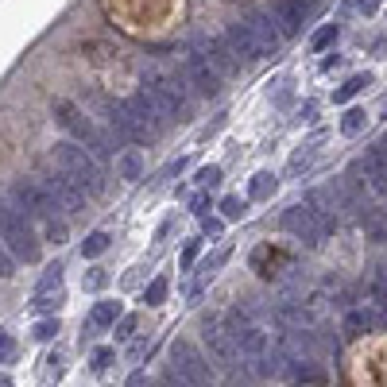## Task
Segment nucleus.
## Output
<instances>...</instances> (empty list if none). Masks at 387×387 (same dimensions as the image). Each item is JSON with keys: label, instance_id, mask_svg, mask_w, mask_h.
Here are the masks:
<instances>
[{"label": "nucleus", "instance_id": "nucleus-1", "mask_svg": "<svg viewBox=\"0 0 387 387\" xmlns=\"http://www.w3.org/2000/svg\"><path fill=\"white\" fill-rule=\"evenodd\" d=\"M54 120H59V125L70 132L74 144H81L89 155H93V159H109V155L117 151V139H112L109 132L97 128L74 101H54Z\"/></svg>", "mask_w": 387, "mask_h": 387}, {"label": "nucleus", "instance_id": "nucleus-2", "mask_svg": "<svg viewBox=\"0 0 387 387\" xmlns=\"http://www.w3.org/2000/svg\"><path fill=\"white\" fill-rule=\"evenodd\" d=\"M54 163H59V171H66V175H70L86 194H105V171H101V163H97L81 144H74V139L54 144Z\"/></svg>", "mask_w": 387, "mask_h": 387}, {"label": "nucleus", "instance_id": "nucleus-3", "mask_svg": "<svg viewBox=\"0 0 387 387\" xmlns=\"http://www.w3.org/2000/svg\"><path fill=\"white\" fill-rule=\"evenodd\" d=\"M190 81L183 74H171V70H159V66H144V89L163 105L167 117H178L183 120L190 112Z\"/></svg>", "mask_w": 387, "mask_h": 387}, {"label": "nucleus", "instance_id": "nucleus-4", "mask_svg": "<svg viewBox=\"0 0 387 387\" xmlns=\"http://www.w3.org/2000/svg\"><path fill=\"white\" fill-rule=\"evenodd\" d=\"M0 241H4V248L12 252L16 260L39 263V252L43 248H39V236H35V229H31V221L4 202H0Z\"/></svg>", "mask_w": 387, "mask_h": 387}, {"label": "nucleus", "instance_id": "nucleus-5", "mask_svg": "<svg viewBox=\"0 0 387 387\" xmlns=\"http://www.w3.org/2000/svg\"><path fill=\"white\" fill-rule=\"evenodd\" d=\"M8 205H12L16 213H23L28 221H51L54 213H59L54 197L47 194V186L35 183V178H20V183H12V190H8Z\"/></svg>", "mask_w": 387, "mask_h": 387}, {"label": "nucleus", "instance_id": "nucleus-6", "mask_svg": "<svg viewBox=\"0 0 387 387\" xmlns=\"http://www.w3.org/2000/svg\"><path fill=\"white\" fill-rule=\"evenodd\" d=\"M283 229L294 236V241L306 244V248H318V244H322V236L333 229V217L310 209V205H291V209L283 213Z\"/></svg>", "mask_w": 387, "mask_h": 387}, {"label": "nucleus", "instance_id": "nucleus-7", "mask_svg": "<svg viewBox=\"0 0 387 387\" xmlns=\"http://www.w3.org/2000/svg\"><path fill=\"white\" fill-rule=\"evenodd\" d=\"M225 329H229V337L236 341V349L244 352V357H260L263 349H267V333H263V325L252 318V310H244V306H233L225 314Z\"/></svg>", "mask_w": 387, "mask_h": 387}, {"label": "nucleus", "instance_id": "nucleus-8", "mask_svg": "<svg viewBox=\"0 0 387 387\" xmlns=\"http://www.w3.org/2000/svg\"><path fill=\"white\" fill-rule=\"evenodd\" d=\"M171 368H175V372H183L194 387H213L209 360H205L190 341H175V345H171Z\"/></svg>", "mask_w": 387, "mask_h": 387}, {"label": "nucleus", "instance_id": "nucleus-9", "mask_svg": "<svg viewBox=\"0 0 387 387\" xmlns=\"http://www.w3.org/2000/svg\"><path fill=\"white\" fill-rule=\"evenodd\" d=\"M125 105L132 109V117H136V125L147 132V139H155V136H163V132H167L171 117H167V112H163V105L155 101V97L147 93V89H139V93H132Z\"/></svg>", "mask_w": 387, "mask_h": 387}, {"label": "nucleus", "instance_id": "nucleus-10", "mask_svg": "<svg viewBox=\"0 0 387 387\" xmlns=\"http://www.w3.org/2000/svg\"><path fill=\"white\" fill-rule=\"evenodd\" d=\"M202 341H205V349L217 357V364H225V368H233L236 360H241V349H236V341L229 337V329L217 322L213 314H205L202 318Z\"/></svg>", "mask_w": 387, "mask_h": 387}, {"label": "nucleus", "instance_id": "nucleus-11", "mask_svg": "<svg viewBox=\"0 0 387 387\" xmlns=\"http://www.w3.org/2000/svg\"><path fill=\"white\" fill-rule=\"evenodd\" d=\"M43 186H47V194L54 197V205H59L62 213H70V217H74V213L86 209V190H81V186L74 183L66 171H54V175H47Z\"/></svg>", "mask_w": 387, "mask_h": 387}, {"label": "nucleus", "instance_id": "nucleus-12", "mask_svg": "<svg viewBox=\"0 0 387 387\" xmlns=\"http://www.w3.org/2000/svg\"><path fill=\"white\" fill-rule=\"evenodd\" d=\"M186 81L197 89L202 97H217L221 93V74L209 66V59L202 54V47H190V54H186Z\"/></svg>", "mask_w": 387, "mask_h": 387}, {"label": "nucleus", "instance_id": "nucleus-13", "mask_svg": "<svg viewBox=\"0 0 387 387\" xmlns=\"http://www.w3.org/2000/svg\"><path fill=\"white\" fill-rule=\"evenodd\" d=\"M310 12H314V0H279V4H271V20H275L279 35H299L302 28H306Z\"/></svg>", "mask_w": 387, "mask_h": 387}, {"label": "nucleus", "instance_id": "nucleus-14", "mask_svg": "<svg viewBox=\"0 0 387 387\" xmlns=\"http://www.w3.org/2000/svg\"><path fill=\"white\" fill-rule=\"evenodd\" d=\"M244 28H248L252 43H256L260 59H271V54L283 47V35H279V28H275V20H271V12H252L248 20H244Z\"/></svg>", "mask_w": 387, "mask_h": 387}, {"label": "nucleus", "instance_id": "nucleus-15", "mask_svg": "<svg viewBox=\"0 0 387 387\" xmlns=\"http://www.w3.org/2000/svg\"><path fill=\"white\" fill-rule=\"evenodd\" d=\"M197 47H202V54L209 59V66L221 74V78H225V74H236V70H241V62H236L233 51H229L225 39H197Z\"/></svg>", "mask_w": 387, "mask_h": 387}, {"label": "nucleus", "instance_id": "nucleus-16", "mask_svg": "<svg viewBox=\"0 0 387 387\" xmlns=\"http://www.w3.org/2000/svg\"><path fill=\"white\" fill-rule=\"evenodd\" d=\"M225 43H229V51L236 54V62H256V59H260V51H256V43H252V35H248V28H244V20L229 23Z\"/></svg>", "mask_w": 387, "mask_h": 387}, {"label": "nucleus", "instance_id": "nucleus-17", "mask_svg": "<svg viewBox=\"0 0 387 387\" xmlns=\"http://www.w3.org/2000/svg\"><path fill=\"white\" fill-rule=\"evenodd\" d=\"M376 322H380V310L376 306H352L349 314H345V322H341V333L345 337H360V333H368Z\"/></svg>", "mask_w": 387, "mask_h": 387}, {"label": "nucleus", "instance_id": "nucleus-18", "mask_svg": "<svg viewBox=\"0 0 387 387\" xmlns=\"http://www.w3.org/2000/svg\"><path fill=\"white\" fill-rule=\"evenodd\" d=\"M372 74H352V78H345V86H337L333 89V105H345V101H352L357 93H364L368 86H372Z\"/></svg>", "mask_w": 387, "mask_h": 387}, {"label": "nucleus", "instance_id": "nucleus-19", "mask_svg": "<svg viewBox=\"0 0 387 387\" xmlns=\"http://www.w3.org/2000/svg\"><path fill=\"white\" fill-rule=\"evenodd\" d=\"M275 175H271V171H256V175H252V183H248V197L252 202H267L271 194H275Z\"/></svg>", "mask_w": 387, "mask_h": 387}, {"label": "nucleus", "instance_id": "nucleus-20", "mask_svg": "<svg viewBox=\"0 0 387 387\" xmlns=\"http://www.w3.org/2000/svg\"><path fill=\"white\" fill-rule=\"evenodd\" d=\"M117 318H120V302L105 299V302H97V306H93V314H89V325L109 329V325H117Z\"/></svg>", "mask_w": 387, "mask_h": 387}, {"label": "nucleus", "instance_id": "nucleus-21", "mask_svg": "<svg viewBox=\"0 0 387 387\" xmlns=\"http://www.w3.org/2000/svg\"><path fill=\"white\" fill-rule=\"evenodd\" d=\"M105 248H109V233H101V229H97V233H89L86 241H81V256H86V260L101 256Z\"/></svg>", "mask_w": 387, "mask_h": 387}, {"label": "nucleus", "instance_id": "nucleus-22", "mask_svg": "<svg viewBox=\"0 0 387 387\" xmlns=\"http://www.w3.org/2000/svg\"><path fill=\"white\" fill-rule=\"evenodd\" d=\"M244 213H248V202H244V197H236V194L221 197V217L225 221H241Z\"/></svg>", "mask_w": 387, "mask_h": 387}, {"label": "nucleus", "instance_id": "nucleus-23", "mask_svg": "<svg viewBox=\"0 0 387 387\" xmlns=\"http://www.w3.org/2000/svg\"><path fill=\"white\" fill-rule=\"evenodd\" d=\"M139 175H144V155L125 151L120 155V178H139Z\"/></svg>", "mask_w": 387, "mask_h": 387}, {"label": "nucleus", "instance_id": "nucleus-24", "mask_svg": "<svg viewBox=\"0 0 387 387\" xmlns=\"http://www.w3.org/2000/svg\"><path fill=\"white\" fill-rule=\"evenodd\" d=\"M364 120H368V112H364V109H349V112L341 117V132H345V136H360Z\"/></svg>", "mask_w": 387, "mask_h": 387}, {"label": "nucleus", "instance_id": "nucleus-25", "mask_svg": "<svg viewBox=\"0 0 387 387\" xmlns=\"http://www.w3.org/2000/svg\"><path fill=\"white\" fill-rule=\"evenodd\" d=\"M337 39V23H325V28L314 31V39H310V51H325V47H333Z\"/></svg>", "mask_w": 387, "mask_h": 387}, {"label": "nucleus", "instance_id": "nucleus-26", "mask_svg": "<svg viewBox=\"0 0 387 387\" xmlns=\"http://www.w3.org/2000/svg\"><path fill=\"white\" fill-rule=\"evenodd\" d=\"M163 299H167V279H151V287H147V291H144V302H147V306H159V302Z\"/></svg>", "mask_w": 387, "mask_h": 387}, {"label": "nucleus", "instance_id": "nucleus-27", "mask_svg": "<svg viewBox=\"0 0 387 387\" xmlns=\"http://www.w3.org/2000/svg\"><path fill=\"white\" fill-rule=\"evenodd\" d=\"M62 287V263H54V267H47V275L39 279V291L35 294H43V291H59Z\"/></svg>", "mask_w": 387, "mask_h": 387}, {"label": "nucleus", "instance_id": "nucleus-28", "mask_svg": "<svg viewBox=\"0 0 387 387\" xmlns=\"http://www.w3.org/2000/svg\"><path fill=\"white\" fill-rule=\"evenodd\" d=\"M54 337H59V318H47L35 325V341H54Z\"/></svg>", "mask_w": 387, "mask_h": 387}, {"label": "nucleus", "instance_id": "nucleus-29", "mask_svg": "<svg viewBox=\"0 0 387 387\" xmlns=\"http://www.w3.org/2000/svg\"><path fill=\"white\" fill-rule=\"evenodd\" d=\"M16 275V256L4 248V241H0V279H12Z\"/></svg>", "mask_w": 387, "mask_h": 387}, {"label": "nucleus", "instance_id": "nucleus-30", "mask_svg": "<svg viewBox=\"0 0 387 387\" xmlns=\"http://www.w3.org/2000/svg\"><path fill=\"white\" fill-rule=\"evenodd\" d=\"M59 302H62V291H43V294H35V302H31V306H35V310H54V306H59Z\"/></svg>", "mask_w": 387, "mask_h": 387}, {"label": "nucleus", "instance_id": "nucleus-31", "mask_svg": "<svg viewBox=\"0 0 387 387\" xmlns=\"http://www.w3.org/2000/svg\"><path fill=\"white\" fill-rule=\"evenodd\" d=\"M47 241L51 244H66V221H47Z\"/></svg>", "mask_w": 387, "mask_h": 387}, {"label": "nucleus", "instance_id": "nucleus-32", "mask_svg": "<svg viewBox=\"0 0 387 387\" xmlns=\"http://www.w3.org/2000/svg\"><path fill=\"white\" fill-rule=\"evenodd\" d=\"M105 283H109V271H101V267H93L86 275V291H101Z\"/></svg>", "mask_w": 387, "mask_h": 387}, {"label": "nucleus", "instance_id": "nucleus-33", "mask_svg": "<svg viewBox=\"0 0 387 387\" xmlns=\"http://www.w3.org/2000/svg\"><path fill=\"white\" fill-rule=\"evenodd\" d=\"M136 333V318H117V341H128V337Z\"/></svg>", "mask_w": 387, "mask_h": 387}, {"label": "nucleus", "instance_id": "nucleus-34", "mask_svg": "<svg viewBox=\"0 0 387 387\" xmlns=\"http://www.w3.org/2000/svg\"><path fill=\"white\" fill-rule=\"evenodd\" d=\"M310 159H314V147H306V151H294L291 171H294V175H299V171H306V167H310Z\"/></svg>", "mask_w": 387, "mask_h": 387}, {"label": "nucleus", "instance_id": "nucleus-35", "mask_svg": "<svg viewBox=\"0 0 387 387\" xmlns=\"http://www.w3.org/2000/svg\"><path fill=\"white\" fill-rule=\"evenodd\" d=\"M197 183H202V186H217L221 183V167H202V171H197Z\"/></svg>", "mask_w": 387, "mask_h": 387}, {"label": "nucleus", "instance_id": "nucleus-36", "mask_svg": "<svg viewBox=\"0 0 387 387\" xmlns=\"http://www.w3.org/2000/svg\"><path fill=\"white\" fill-rule=\"evenodd\" d=\"M163 387H194V383L186 380L183 372H175V368H167V376H163Z\"/></svg>", "mask_w": 387, "mask_h": 387}, {"label": "nucleus", "instance_id": "nucleus-37", "mask_svg": "<svg viewBox=\"0 0 387 387\" xmlns=\"http://www.w3.org/2000/svg\"><path fill=\"white\" fill-rule=\"evenodd\" d=\"M112 357H117L112 349H97V352H93V368H97V372H105V368L112 364Z\"/></svg>", "mask_w": 387, "mask_h": 387}, {"label": "nucleus", "instance_id": "nucleus-38", "mask_svg": "<svg viewBox=\"0 0 387 387\" xmlns=\"http://www.w3.org/2000/svg\"><path fill=\"white\" fill-rule=\"evenodd\" d=\"M12 352H16V345H12V337L4 333V329H0V364H4V360H12Z\"/></svg>", "mask_w": 387, "mask_h": 387}, {"label": "nucleus", "instance_id": "nucleus-39", "mask_svg": "<svg viewBox=\"0 0 387 387\" xmlns=\"http://www.w3.org/2000/svg\"><path fill=\"white\" fill-rule=\"evenodd\" d=\"M197 248H202V241H186V248H183V267H190V263L197 260Z\"/></svg>", "mask_w": 387, "mask_h": 387}, {"label": "nucleus", "instance_id": "nucleus-40", "mask_svg": "<svg viewBox=\"0 0 387 387\" xmlns=\"http://www.w3.org/2000/svg\"><path fill=\"white\" fill-rule=\"evenodd\" d=\"M229 260V248H221V252H213V256L209 260H205V271H209V275H213V271H217L221 267V263H225Z\"/></svg>", "mask_w": 387, "mask_h": 387}, {"label": "nucleus", "instance_id": "nucleus-41", "mask_svg": "<svg viewBox=\"0 0 387 387\" xmlns=\"http://www.w3.org/2000/svg\"><path fill=\"white\" fill-rule=\"evenodd\" d=\"M202 229H205L209 236H217L221 229H225V221H221V217H202Z\"/></svg>", "mask_w": 387, "mask_h": 387}, {"label": "nucleus", "instance_id": "nucleus-42", "mask_svg": "<svg viewBox=\"0 0 387 387\" xmlns=\"http://www.w3.org/2000/svg\"><path fill=\"white\" fill-rule=\"evenodd\" d=\"M190 209H194V217H205V209H209V197H205V194H197L194 202H190Z\"/></svg>", "mask_w": 387, "mask_h": 387}, {"label": "nucleus", "instance_id": "nucleus-43", "mask_svg": "<svg viewBox=\"0 0 387 387\" xmlns=\"http://www.w3.org/2000/svg\"><path fill=\"white\" fill-rule=\"evenodd\" d=\"M357 12H364V16H376V12H380V0H357Z\"/></svg>", "mask_w": 387, "mask_h": 387}, {"label": "nucleus", "instance_id": "nucleus-44", "mask_svg": "<svg viewBox=\"0 0 387 387\" xmlns=\"http://www.w3.org/2000/svg\"><path fill=\"white\" fill-rule=\"evenodd\" d=\"M291 97H294V89H291V86H283V89L275 93V105H291Z\"/></svg>", "mask_w": 387, "mask_h": 387}, {"label": "nucleus", "instance_id": "nucleus-45", "mask_svg": "<svg viewBox=\"0 0 387 387\" xmlns=\"http://www.w3.org/2000/svg\"><path fill=\"white\" fill-rule=\"evenodd\" d=\"M47 364H51V376H62V357H59V352H54V357L47 360Z\"/></svg>", "mask_w": 387, "mask_h": 387}, {"label": "nucleus", "instance_id": "nucleus-46", "mask_svg": "<svg viewBox=\"0 0 387 387\" xmlns=\"http://www.w3.org/2000/svg\"><path fill=\"white\" fill-rule=\"evenodd\" d=\"M314 112H318V105H314V101L302 105V120H314Z\"/></svg>", "mask_w": 387, "mask_h": 387}, {"label": "nucleus", "instance_id": "nucleus-47", "mask_svg": "<svg viewBox=\"0 0 387 387\" xmlns=\"http://www.w3.org/2000/svg\"><path fill=\"white\" fill-rule=\"evenodd\" d=\"M0 387H12V380H8V376H0Z\"/></svg>", "mask_w": 387, "mask_h": 387}]
</instances>
